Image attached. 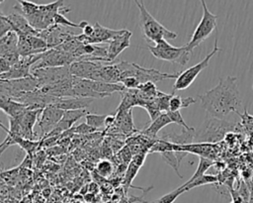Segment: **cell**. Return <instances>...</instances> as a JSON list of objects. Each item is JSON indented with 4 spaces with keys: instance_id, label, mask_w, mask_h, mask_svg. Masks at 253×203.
Instances as JSON below:
<instances>
[{
    "instance_id": "obj_13",
    "label": "cell",
    "mask_w": 253,
    "mask_h": 203,
    "mask_svg": "<svg viewBox=\"0 0 253 203\" xmlns=\"http://www.w3.org/2000/svg\"><path fill=\"white\" fill-rule=\"evenodd\" d=\"M64 114L63 110H60L52 105L46 106L40 115L38 126L41 131L40 137H45L48 135L59 123Z\"/></svg>"
},
{
    "instance_id": "obj_11",
    "label": "cell",
    "mask_w": 253,
    "mask_h": 203,
    "mask_svg": "<svg viewBox=\"0 0 253 203\" xmlns=\"http://www.w3.org/2000/svg\"><path fill=\"white\" fill-rule=\"evenodd\" d=\"M93 26H94V33L90 37H87L84 34H81V35H76L75 39L84 45H87V44L97 45L99 43H109L111 40L119 37L120 35L126 32L125 29L112 30V29L106 28L100 25L98 22H96Z\"/></svg>"
},
{
    "instance_id": "obj_16",
    "label": "cell",
    "mask_w": 253,
    "mask_h": 203,
    "mask_svg": "<svg viewBox=\"0 0 253 203\" xmlns=\"http://www.w3.org/2000/svg\"><path fill=\"white\" fill-rule=\"evenodd\" d=\"M1 127L7 133V137L3 141V143L0 145V153H3V152L8 147H10L12 145H19L25 152H27L28 153H31V152H33L36 150L38 145L41 144V141L28 140V139L22 138V137H20V136H18L16 134L10 132L7 128H5V126L3 124H1Z\"/></svg>"
},
{
    "instance_id": "obj_33",
    "label": "cell",
    "mask_w": 253,
    "mask_h": 203,
    "mask_svg": "<svg viewBox=\"0 0 253 203\" xmlns=\"http://www.w3.org/2000/svg\"><path fill=\"white\" fill-rule=\"evenodd\" d=\"M167 114L169 115L172 123H176L178 124L179 126H181L182 128L184 129H190L191 127H189L185 121H184V118L182 117V114L180 113V111H175V112H171V111H168Z\"/></svg>"
},
{
    "instance_id": "obj_40",
    "label": "cell",
    "mask_w": 253,
    "mask_h": 203,
    "mask_svg": "<svg viewBox=\"0 0 253 203\" xmlns=\"http://www.w3.org/2000/svg\"><path fill=\"white\" fill-rule=\"evenodd\" d=\"M252 88H253V85H252Z\"/></svg>"
},
{
    "instance_id": "obj_27",
    "label": "cell",
    "mask_w": 253,
    "mask_h": 203,
    "mask_svg": "<svg viewBox=\"0 0 253 203\" xmlns=\"http://www.w3.org/2000/svg\"><path fill=\"white\" fill-rule=\"evenodd\" d=\"M214 164V161L213 159H211V158H208V157H204V156H199V164H198V167L195 171V173L193 174V176L188 180L186 181L183 186H187L189 185L190 183H192L193 181H195L196 179L202 177L203 175H205L206 171Z\"/></svg>"
},
{
    "instance_id": "obj_24",
    "label": "cell",
    "mask_w": 253,
    "mask_h": 203,
    "mask_svg": "<svg viewBox=\"0 0 253 203\" xmlns=\"http://www.w3.org/2000/svg\"><path fill=\"white\" fill-rule=\"evenodd\" d=\"M172 121L169 117V115L167 114V112L162 113L160 116H158L155 120L151 121L150 125L143 131V134L146 137H149L150 139H154L157 137L158 132L164 128L165 126L171 124Z\"/></svg>"
},
{
    "instance_id": "obj_12",
    "label": "cell",
    "mask_w": 253,
    "mask_h": 203,
    "mask_svg": "<svg viewBox=\"0 0 253 203\" xmlns=\"http://www.w3.org/2000/svg\"><path fill=\"white\" fill-rule=\"evenodd\" d=\"M48 50L50 48L46 42L39 36H19L18 51L21 57L37 55Z\"/></svg>"
},
{
    "instance_id": "obj_8",
    "label": "cell",
    "mask_w": 253,
    "mask_h": 203,
    "mask_svg": "<svg viewBox=\"0 0 253 203\" xmlns=\"http://www.w3.org/2000/svg\"><path fill=\"white\" fill-rule=\"evenodd\" d=\"M40 89L38 79L32 74L29 77L12 80L0 79V95L11 99H18L23 93Z\"/></svg>"
},
{
    "instance_id": "obj_19",
    "label": "cell",
    "mask_w": 253,
    "mask_h": 203,
    "mask_svg": "<svg viewBox=\"0 0 253 203\" xmlns=\"http://www.w3.org/2000/svg\"><path fill=\"white\" fill-rule=\"evenodd\" d=\"M131 32L126 30V32L119 37L111 40L108 44V62L113 61L116 59V57L126 48L129 47L130 45V37H131Z\"/></svg>"
},
{
    "instance_id": "obj_25",
    "label": "cell",
    "mask_w": 253,
    "mask_h": 203,
    "mask_svg": "<svg viewBox=\"0 0 253 203\" xmlns=\"http://www.w3.org/2000/svg\"><path fill=\"white\" fill-rule=\"evenodd\" d=\"M145 159V154H141V153H136L131 161L128 163V166L126 168V177H125V185L126 187L131 186V182L133 180V178L135 177V175L137 174L140 166L143 164Z\"/></svg>"
},
{
    "instance_id": "obj_21",
    "label": "cell",
    "mask_w": 253,
    "mask_h": 203,
    "mask_svg": "<svg viewBox=\"0 0 253 203\" xmlns=\"http://www.w3.org/2000/svg\"><path fill=\"white\" fill-rule=\"evenodd\" d=\"M196 129L191 127L190 129L182 128V132L180 134L176 133H168L161 136V140L167 143H170L175 146H187L193 144L195 141Z\"/></svg>"
},
{
    "instance_id": "obj_3",
    "label": "cell",
    "mask_w": 253,
    "mask_h": 203,
    "mask_svg": "<svg viewBox=\"0 0 253 203\" xmlns=\"http://www.w3.org/2000/svg\"><path fill=\"white\" fill-rule=\"evenodd\" d=\"M139 9V24L141 33L144 39L148 42H153L155 44L162 40H174L177 38V34L166 29L162 24H160L145 8L142 1H134Z\"/></svg>"
},
{
    "instance_id": "obj_18",
    "label": "cell",
    "mask_w": 253,
    "mask_h": 203,
    "mask_svg": "<svg viewBox=\"0 0 253 203\" xmlns=\"http://www.w3.org/2000/svg\"><path fill=\"white\" fill-rule=\"evenodd\" d=\"M7 20L12 26L13 32L19 36H40V31L34 29L28 20L18 13H12L6 16Z\"/></svg>"
},
{
    "instance_id": "obj_32",
    "label": "cell",
    "mask_w": 253,
    "mask_h": 203,
    "mask_svg": "<svg viewBox=\"0 0 253 203\" xmlns=\"http://www.w3.org/2000/svg\"><path fill=\"white\" fill-rule=\"evenodd\" d=\"M113 165L109 160H102L97 165V171L101 176L107 177L112 173Z\"/></svg>"
},
{
    "instance_id": "obj_6",
    "label": "cell",
    "mask_w": 253,
    "mask_h": 203,
    "mask_svg": "<svg viewBox=\"0 0 253 203\" xmlns=\"http://www.w3.org/2000/svg\"><path fill=\"white\" fill-rule=\"evenodd\" d=\"M202 7H203V16L201 21L199 22L198 26L196 27L193 36L190 40V42L185 45L187 50L192 52L195 48H197L199 45H201L206 39H208L211 34L215 30L216 28V20L217 16L212 14L207 7V4L204 0L201 1Z\"/></svg>"
},
{
    "instance_id": "obj_26",
    "label": "cell",
    "mask_w": 253,
    "mask_h": 203,
    "mask_svg": "<svg viewBox=\"0 0 253 203\" xmlns=\"http://www.w3.org/2000/svg\"><path fill=\"white\" fill-rule=\"evenodd\" d=\"M116 123L118 128H120L124 133H129L133 131L134 126L132 123V115H131V109L126 111L118 112L116 116Z\"/></svg>"
},
{
    "instance_id": "obj_2",
    "label": "cell",
    "mask_w": 253,
    "mask_h": 203,
    "mask_svg": "<svg viewBox=\"0 0 253 203\" xmlns=\"http://www.w3.org/2000/svg\"><path fill=\"white\" fill-rule=\"evenodd\" d=\"M64 7L62 1H55L49 4H36L21 0L17 1L14 9L16 13L25 17L34 29L41 32L54 25L55 15Z\"/></svg>"
},
{
    "instance_id": "obj_14",
    "label": "cell",
    "mask_w": 253,
    "mask_h": 203,
    "mask_svg": "<svg viewBox=\"0 0 253 203\" xmlns=\"http://www.w3.org/2000/svg\"><path fill=\"white\" fill-rule=\"evenodd\" d=\"M75 35L74 32L67 30L66 27L53 25L44 31H41L39 37L43 39L50 49H54Z\"/></svg>"
},
{
    "instance_id": "obj_17",
    "label": "cell",
    "mask_w": 253,
    "mask_h": 203,
    "mask_svg": "<svg viewBox=\"0 0 253 203\" xmlns=\"http://www.w3.org/2000/svg\"><path fill=\"white\" fill-rule=\"evenodd\" d=\"M180 72L175 73H166V72H160L157 69L154 68H145L137 64V69L135 73V78L140 82V84L146 83V82H159L163 81L165 79H177Z\"/></svg>"
},
{
    "instance_id": "obj_1",
    "label": "cell",
    "mask_w": 253,
    "mask_h": 203,
    "mask_svg": "<svg viewBox=\"0 0 253 203\" xmlns=\"http://www.w3.org/2000/svg\"><path fill=\"white\" fill-rule=\"evenodd\" d=\"M199 98L208 116L220 120H223L230 113H238L242 105L237 77L231 75L220 78L216 86L199 95Z\"/></svg>"
},
{
    "instance_id": "obj_28",
    "label": "cell",
    "mask_w": 253,
    "mask_h": 203,
    "mask_svg": "<svg viewBox=\"0 0 253 203\" xmlns=\"http://www.w3.org/2000/svg\"><path fill=\"white\" fill-rule=\"evenodd\" d=\"M162 158L164 159V161L169 164L174 170L175 172L178 174L179 178H182L183 176L180 174L179 172V165H180V161L176 155V152L175 151H167V152H160Z\"/></svg>"
},
{
    "instance_id": "obj_37",
    "label": "cell",
    "mask_w": 253,
    "mask_h": 203,
    "mask_svg": "<svg viewBox=\"0 0 253 203\" xmlns=\"http://www.w3.org/2000/svg\"><path fill=\"white\" fill-rule=\"evenodd\" d=\"M196 99L194 97H186V98H183V108H187L189 107L190 105L196 103Z\"/></svg>"
},
{
    "instance_id": "obj_9",
    "label": "cell",
    "mask_w": 253,
    "mask_h": 203,
    "mask_svg": "<svg viewBox=\"0 0 253 203\" xmlns=\"http://www.w3.org/2000/svg\"><path fill=\"white\" fill-rule=\"evenodd\" d=\"M75 61L76 59L72 54L54 48L46 51L45 52H42L41 54V59L32 67V70L44 67L69 66Z\"/></svg>"
},
{
    "instance_id": "obj_22",
    "label": "cell",
    "mask_w": 253,
    "mask_h": 203,
    "mask_svg": "<svg viewBox=\"0 0 253 203\" xmlns=\"http://www.w3.org/2000/svg\"><path fill=\"white\" fill-rule=\"evenodd\" d=\"M0 108L10 118L14 119L21 117L26 111L29 110L25 104L2 95H0Z\"/></svg>"
},
{
    "instance_id": "obj_23",
    "label": "cell",
    "mask_w": 253,
    "mask_h": 203,
    "mask_svg": "<svg viewBox=\"0 0 253 203\" xmlns=\"http://www.w3.org/2000/svg\"><path fill=\"white\" fill-rule=\"evenodd\" d=\"M19 36L15 32H9L0 39V56L19 52L18 51Z\"/></svg>"
},
{
    "instance_id": "obj_10",
    "label": "cell",
    "mask_w": 253,
    "mask_h": 203,
    "mask_svg": "<svg viewBox=\"0 0 253 203\" xmlns=\"http://www.w3.org/2000/svg\"><path fill=\"white\" fill-rule=\"evenodd\" d=\"M32 74L38 79L40 88L45 85L54 84L56 82L70 78L72 76L70 73L69 66L39 68L32 70Z\"/></svg>"
},
{
    "instance_id": "obj_34",
    "label": "cell",
    "mask_w": 253,
    "mask_h": 203,
    "mask_svg": "<svg viewBox=\"0 0 253 203\" xmlns=\"http://www.w3.org/2000/svg\"><path fill=\"white\" fill-rule=\"evenodd\" d=\"M180 109H183V98L179 95H173L169 102V111L175 112L180 111Z\"/></svg>"
},
{
    "instance_id": "obj_4",
    "label": "cell",
    "mask_w": 253,
    "mask_h": 203,
    "mask_svg": "<svg viewBox=\"0 0 253 203\" xmlns=\"http://www.w3.org/2000/svg\"><path fill=\"white\" fill-rule=\"evenodd\" d=\"M234 130L235 124L207 116L201 128L196 130L195 142L198 144H214L221 141L227 133Z\"/></svg>"
},
{
    "instance_id": "obj_39",
    "label": "cell",
    "mask_w": 253,
    "mask_h": 203,
    "mask_svg": "<svg viewBox=\"0 0 253 203\" xmlns=\"http://www.w3.org/2000/svg\"><path fill=\"white\" fill-rule=\"evenodd\" d=\"M114 122H116V116L114 115H107L106 119H105V126L109 127L111 126Z\"/></svg>"
},
{
    "instance_id": "obj_31",
    "label": "cell",
    "mask_w": 253,
    "mask_h": 203,
    "mask_svg": "<svg viewBox=\"0 0 253 203\" xmlns=\"http://www.w3.org/2000/svg\"><path fill=\"white\" fill-rule=\"evenodd\" d=\"M184 192H186V190L180 186V187L176 188L175 190L163 195L162 197H160L159 199L155 200L152 203H173Z\"/></svg>"
},
{
    "instance_id": "obj_15",
    "label": "cell",
    "mask_w": 253,
    "mask_h": 203,
    "mask_svg": "<svg viewBox=\"0 0 253 203\" xmlns=\"http://www.w3.org/2000/svg\"><path fill=\"white\" fill-rule=\"evenodd\" d=\"M102 65L103 63L100 61L77 60L69 65V69L71 75L75 77L94 80L97 71Z\"/></svg>"
},
{
    "instance_id": "obj_36",
    "label": "cell",
    "mask_w": 253,
    "mask_h": 203,
    "mask_svg": "<svg viewBox=\"0 0 253 203\" xmlns=\"http://www.w3.org/2000/svg\"><path fill=\"white\" fill-rule=\"evenodd\" d=\"M121 83L126 87V89H137L140 86V82L133 76L123 79Z\"/></svg>"
},
{
    "instance_id": "obj_30",
    "label": "cell",
    "mask_w": 253,
    "mask_h": 203,
    "mask_svg": "<svg viewBox=\"0 0 253 203\" xmlns=\"http://www.w3.org/2000/svg\"><path fill=\"white\" fill-rule=\"evenodd\" d=\"M217 181V177L215 175H211V174H205L202 177L196 179L195 181H193L192 183H190L187 186H183L181 185L182 188H184L186 191L193 189L197 186H201V185H205V184H211V183H215Z\"/></svg>"
},
{
    "instance_id": "obj_38",
    "label": "cell",
    "mask_w": 253,
    "mask_h": 203,
    "mask_svg": "<svg viewBox=\"0 0 253 203\" xmlns=\"http://www.w3.org/2000/svg\"><path fill=\"white\" fill-rule=\"evenodd\" d=\"M93 33H94V26H92V25L88 24L87 26H85V27H84V29H83V34H84L85 36L90 37Z\"/></svg>"
},
{
    "instance_id": "obj_5",
    "label": "cell",
    "mask_w": 253,
    "mask_h": 203,
    "mask_svg": "<svg viewBox=\"0 0 253 203\" xmlns=\"http://www.w3.org/2000/svg\"><path fill=\"white\" fill-rule=\"evenodd\" d=\"M148 50L156 58L180 65H186L191 57V52L187 50L186 46L174 47L165 40L160 41L154 46H149Z\"/></svg>"
},
{
    "instance_id": "obj_7",
    "label": "cell",
    "mask_w": 253,
    "mask_h": 203,
    "mask_svg": "<svg viewBox=\"0 0 253 203\" xmlns=\"http://www.w3.org/2000/svg\"><path fill=\"white\" fill-rule=\"evenodd\" d=\"M221 49L217 47V39L215 38L214 41V46L212 51L200 62H198L197 64L188 67L187 69L180 71L179 76L177 77V79L174 82V85L172 87V93H175V91L177 90H184L186 88H188L193 82L194 80L197 78V76L201 73V71H203L206 67L209 66L210 60L211 59V57L218 51H220Z\"/></svg>"
},
{
    "instance_id": "obj_29",
    "label": "cell",
    "mask_w": 253,
    "mask_h": 203,
    "mask_svg": "<svg viewBox=\"0 0 253 203\" xmlns=\"http://www.w3.org/2000/svg\"><path fill=\"white\" fill-rule=\"evenodd\" d=\"M86 119V124L90 127H92L95 130H98L102 128L105 125V115H99V114H94L88 112V114L85 116Z\"/></svg>"
},
{
    "instance_id": "obj_20",
    "label": "cell",
    "mask_w": 253,
    "mask_h": 203,
    "mask_svg": "<svg viewBox=\"0 0 253 203\" xmlns=\"http://www.w3.org/2000/svg\"><path fill=\"white\" fill-rule=\"evenodd\" d=\"M94 99L91 98H83V97H69V98H56L55 101L51 104L52 106L63 110H81L86 109L92 104Z\"/></svg>"
},
{
    "instance_id": "obj_35",
    "label": "cell",
    "mask_w": 253,
    "mask_h": 203,
    "mask_svg": "<svg viewBox=\"0 0 253 203\" xmlns=\"http://www.w3.org/2000/svg\"><path fill=\"white\" fill-rule=\"evenodd\" d=\"M95 131H96L95 129L88 126L86 123H82V124H80L78 126H75V127L70 129V132L73 133V134H90V133H93Z\"/></svg>"
}]
</instances>
